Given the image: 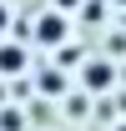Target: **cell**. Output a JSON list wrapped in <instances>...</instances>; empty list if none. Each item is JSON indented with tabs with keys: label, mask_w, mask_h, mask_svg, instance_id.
Masks as SVG:
<instances>
[{
	"label": "cell",
	"mask_w": 126,
	"mask_h": 131,
	"mask_svg": "<svg viewBox=\"0 0 126 131\" xmlns=\"http://www.w3.org/2000/svg\"><path fill=\"white\" fill-rule=\"evenodd\" d=\"M76 5H81V0H56V10H76Z\"/></svg>",
	"instance_id": "obj_4"
},
{
	"label": "cell",
	"mask_w": 126,
	"mask_h": 131,
	"mask_svg": "<svg viewBox=\"0 0 126 131\" xmlns=\"http://www.w3.org/2000/svg\"><path fill=\"white\" fill-rule=\"evenodd\" d=\"M111 76H116V71H111L106 61H91V66H86V86H91V91H106Z\"/></svg>",
	"instance_id": "obj_3"
},
{
	"label": "cell",
	"mask_w": 126,
	"mask_h": 131,
	"mask_svg": "<svg viewBox=\"0 0 126 131\" xmlns=\"http://www.w3.org/2000/svg\"><path fill=\"white\" fill-rule=\"evenodd\" d=\"M121 5H126V0H121Z\"/></svg>",
	"instance_id": "obj_6"
},
{
	"label": "cell",
	"mask_w": 126,
	"mask_h": 131,
	"mask_svg": "<svg viewBox=\"0 0 126 131\" xmlns=\"http://www.w3.org/2000/svg\"><path fill=\"white\" fill-rule=\"evenodd\" d=\"M25 71V50L20 46H0V76H20Z\"/></svg>",
	"instance_id": "obj_2"
},
{
	"label": "cell",
	"mask_w": 126,
	"mask_h": 131,
	"mask_svg": "<svg viewBox=\"0 0 126 131\" xmlns=\"http://www.w3.org/2000/svg\"><path fill=\"white\" fill-rule=\"evenodd\" d=\"M0 30H5V5H0Z\"/></svg>",
	"instance_id": "obj_5"
},
{
	"label": "cell",
	"mask_w": 126,
	"mask_h": 131,
	"mask_svg": "<svg viewBox=\"0 0 126 131\" xmlns=\"http://www.w3.org/2000/svg\"><path fill=\"white\" fill-rule=\"evenodd\" d=\"M35 40L40 46H61L66 40V10H46V15L35 20Z\"/></svg>",
	"instance_id": "obj_1"
}]
</instances>
